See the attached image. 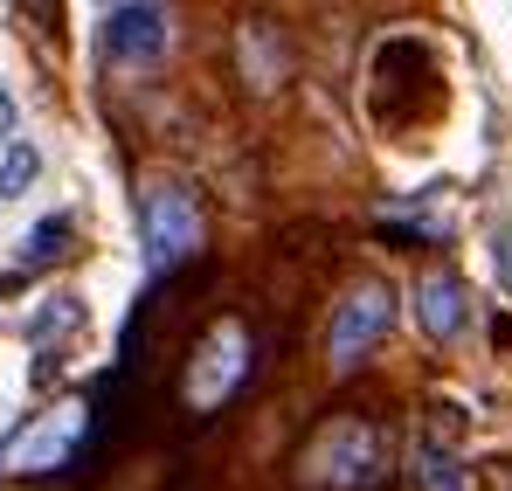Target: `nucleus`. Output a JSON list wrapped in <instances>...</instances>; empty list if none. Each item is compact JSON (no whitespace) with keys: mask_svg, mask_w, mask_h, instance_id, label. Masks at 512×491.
Instances as JSON below:
<instances>
[{"mask_svg":"<svg viewBox=\"0 0 512 491\" xmlns=\"http://www.w3.org/2000/svg\"><path fill=\"white\" fill-rule=\"evenodd\" d=\"M139 243H146V270L167 277L201 249V208L187 194V180H153L139 201Z\"/></svg>","mask_w":512,"mask_h":491,"instance_id":"obj_1","label":"nucleus"},{"mask_svg":"<svg viewBox=\"0 0 512 491\" xmlns=\"http://www.w3.org/2000/svg\"><path fill=\"white\" fill-rule=\"evenodd\" d=\"M305 471H312V485H333V491H360L374 485L381 471H388V443H381V429L374 422H326L319 436H312V450H305Z\"/></svg>","mask_w":512,"mask_h":491,"instance_id":"obj_2","label":"nucleus"},{"mask_svg":"<svg viewBox=\"0 0 512 491\" xmlns=\"http://www.w3.org/2000/svg\"><path fill=\"white\" fill-rule=\"evenodd\" d=\"M84 402H56V409L28 415L7 443H0V471H14V478H49V471H63L70 457H77V443H84Z\"/></svg>","mask_w":512,"mask_h":491,"instance_id":"obj_3","label":"nucleus"},{"mask_svg":"<svg viewBox=\"0 0 512 491\" xmlns=\"http://www.w3.org/2000/svg\"><path fill=\"white\" fill-rule=\"evenodd\" d=\"M395 284H381V277H360L353 291H346L340 305H333V339H326V353H333V374H353L388 332H395Z\"/></svg>","mask_w":512,"mask_h":491,"instance_id":"obj_4","label":"nucleus"},{"mask_svg":"<svg viewBox=\"0 0 512 491\" xmlns=\"http://www.w3.org/2000/svg\"><path fill=\"white\" fill-rule=\"evenodd\" d=\"M243 374H250V332L236 319H215L187 360V409H222L243 388Z\"/></svg>","mask_w":512,"mask_h":491,"instance_id":"obj_5","label":"nucleus"},{"mask_svg":"<svg viewBox=\"0 0 512 491\" xmlns=\"http://www.w3.org/2000/svg\"><path fill=\"white\" fill-rule=\"evenodd\" d=\"M173 42L167 7H111L104 14V56L111 63H160Z\"/></svg>","mask_w":512,"mask_h":491,"instance_id":"obj_6","label":"nucleus"},{"mask_svg":"<svg viewBox=\"0 0 512 491\" xmlns=\"http://www.w3.org/2000/svg\"><path fill=\"white\" fill-rule=\"evenodd\" d=\"M416 319H423L429 339H457V332L471 326V291L450 270H429L423 284H416Z\"/></svg>","mask_w":512,"mask_h":491,"instance_id":"obj_7","label":"nucleus"},{"mask_svg":"<svg viewBox=\"0 0 512 491\" xmlns=\"http://www.w3.org/2000/svg\"><path fill=\"white\" fill-rule=\"evenodd\" d=\"M35 180H42V153L28 139H7V153H0V201H21Z\"/></svg>","mask_w":512,"mask_h":491,"instance_id":"obj_8","label":"nucleus"},{"mask_svg":"<svg viewBox=\"0 0 512 491\" xmlns=\"http://www.w3.org/2000/svg\"><path fill=\"white\" fill-rule=\"evenodd\" d=\"M77 319H84V298H77V291H63V298H42V312L28 319V339H35V346H49V339H63V332L77 326Z\"/></svg>","mask_w":512,"mask_h":491,"instance_id":"obj_9","label":"nucleus"},{"mask_svg":"<svg viewBox=\"0 0 512 491\" xmlns=\"http://www.w3.org/2000/svg\"><path fill=\"white\" fill-rule=\"evenodd\" d=\"M416 478H423V491H464L457 457H450V450H436V443H423V450H416Z\"/></svg>","mask_w":512,"mask_h":491,"instance_id":"obj_10","label":"nucleus"},{"mask_svg":"<svg viewBox=\"0 0 512 491\" xmlns=\"http://www.w3.org/2000/svg\"><path fill=\"white\" fill-rule=\"evenodd\" d=\"M63 236H70V222H63V215H49V222H35V229H28V236L14 243V256H21V263L35 270V263H49V256L63 249Z\"/></svg>","mask_w":512,"mask_h":491,"instance_id":"obj_11","label":"nucleus"},{"mask_svg":"<svg viewBox=\"0 0 512 491\" xmlns=\"http://www.w3.org/2000/svg\"><path fill=\"white\" fill-rule=\"evenodd\" d=\"M492 270H499V284L512 291V222L499 229V236H492Z\"/></svg>","mask_w":512,"mask_h":491,"instance_id":"obj_12","label":"nucleus"},{"mask_svg":"<svg viewBox=\"0 0 512 491\" xmlns=\"http://www.w3.org/2000/svg\"><path fill=\"white\" fill-rule=\"evenodd\" d=\"M0 139H14V97L0 90Z\"/></svg>","mask_w":512,"mask_h":491,"instance_id":"obj_13","label":"nucleus"}]
</instances>
